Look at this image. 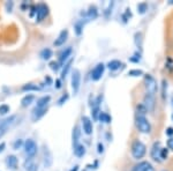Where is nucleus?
Listing matches in <instances>:
<instances>
[{"label": "nucleus", "mask_w": 173, "mask_h": 171, "mask_svg": "<svg viewBox=\"0 0 173 171\" xmlns=\"http://www.w3.org/2000/svg\"><path fill=\"white\" fill-rule=\"evenodd\" d=\"M169 156V149L167 148H160V153H159V158L162 160H166Z\"/></svg>", "instance_id": "bb28decb"}, {"label": "nucleus", "mask_w": 173, "mask_h": 171, "mask_svg": "<svg viewBox=\"0 0 173 171\" xmlns=\"http://www.w3.org/2000/svg\"><path fill=\"white\" fill-rule=\"evenodd\" d=\"M67 99H68V95H67V94L62 95V96L60 97V99L58 101V104H59V105H62L64 103H65V102H66V101H67Z\"/></svg>", "instance_id": "7c9ffc66"}, {"label": "nucleus", "mask_w": 173, "mask_h": 171, "mask_svg": "<svg viewBox=\"0 0 173 171\" xmlns=\"http://www.w3.org/2000/svg\"><path fill=\"white\" fill-rule=\"evenodd\" d=\"M6 164L7 166H9L10 169H16L17 166V158L14 155H9V156L6 158Z\"/></svg>", "instance_id": "f3484780"}, {"label": "nucleus", "mask_w": 173, "mask_h": 171, "mask_svg": "<svg viewBox=\"0 0 173 171\" xmlns=\"http://www.w3.org/2000/svg\"><path fill=\"white\" fill-rule=\"evenodd\" d=\"M45 81H47L49 83H51V82H52V80H51L50 78H45Z\"/></svg>", "instance_id": "a19ab883"}, {"label": "nucleus", "mask_w": 173, "mask_h": 171, "mask_svg": "<svg viewBox=\"0 0 173 171\" xmlns=\"http://www.w3.org/2000/svg\"><path fill=\"white\" fill-rule=\"evenodd\" d=\"M46 112H47V108H45V109H38V108H35L34 111H32L31 119H32L34 121H37V120H39V119L45 115Z\"/></svg>", "instance_id": "4468645a"}, {"label": "nucleus", "mask_w": 173, "mask_h": 171, "mask_svg": "<svg viewBox=\"0 0 173 171\" xmlns=\"http://www.w3.org/2000/svg\"><path fill=\"white\" fill-rule=\"evenodd\" d=\"M74 154H75V156L77 157H82L83 155L85 154V147H84L83 145H81V143L74 146Z\"/></svg>", "instance_id": "6ab92c4d"}, {"label": "nucleus", "mask_w": 173, "mask_h": 171, "mask_svg": "<svg viewBox=\"0 0 173 171\" xmlns=\"http://www.w3.org/2000/svg\"><path fill=\"white\" fill-rule=\"evenodd\" d=\"M166 135H169V136H171V135H173V128L172 127H167L165 131Z\"/></svg>", "instance_id": "f704fd0d"}, {"label": "nucleus", "mask_w": 173, "mask_h": 171, "mask_svg": "<svg viewBox=\"0 0 173 171\" xmlns=\"http://www.w3.org/2000/svg\"><path fill=\"white\" fill-rule=\"evenodd\" d=\"M104 71H105V65L103 63H99L98 65L95 66V68L92 69L91 72V79L94 81H98L102 79V76L104 74Z\"/></svg>", "instance_id": "423d86ee"}, {"label": "nucleus", "mask_w": 173, "mask_h": 171, "mask_svg": "<svg viewBox=\"0 0 173 171\" xmlns=\"http://www.w3.org/2000/svg\"><path fill=\"white\" fill-rule=\"evenodd\" d=\"M7 112H9V106L7 104L0 105V115H6Z\"/></svg>", "instance_id": "c756f323"}, {"label": "nucleus", "mask_w": 173, "mask_h": 171, "mask_svg": "<svg viewBox=\"0 0 173 171\" xmlns=\"http://www.w3.org/2000/svg\"><path fill=\"white\" fill-rule=\"evenodd\" d=\"M144 83H145L147 94H150V95H154V96H155V94H156V91H157V81L155 80V78L151 76L150 74L145 75Z\"/></svg>", "instance_id": "7ed1b4c3"}, {"label": "nucleus", "mask_w": 173, "mask_h": 171, "mask_svg": "<svg viewBox=\"0 0 173 171\" xmlns=\"http://www.w3.org/2000/svg\"><path fill=\"white\" fill-rule=\"evenodd\" d=\"M98 119L100 120V121H103V123H110L111 121V116L109 115V113H106V112H99V116H98Z\"/></svg>", "instance_id": "b1692460"}, {"label": "nucleus", "mask_w": 173, "mask_h": 171, "mask_svg": "<svg viewBox=\"0 0 173 171\" xmlns=\"http://www.w3.org/2000/svg\"><path fill=\"white\" fill-rule=\"evenodd\" d=\"M135 125L141 133H150L151 132V125L150 123H149V120L145 118V115L136 113Z\"/></svg>", "instance_id": "f03ea898"}, {"label": "nucleus", "mask_w": 173, "mask_h": 171, "mask_svg": "<svg viewBox=\"0 0 173 171\" xmlns=\"http://www.w3.org/2000/svg\"><path fill=\"white\" fill-rule=\"evenodd\" d=\"M82 127H83V132L87 134V135L92 134L94 127H92V121L90 120L89 117H87V116H83L82 117Z\"/></svg>", "instance_id": "9b49d317"}, {"label": "nucleus", "mask_w": 173, "mask_h": 171, "mask_svg": "<svg viewBox=\"0 0 173 171\" xmlns=\"http://www.w3.org/2000/svg\"><path fill=\"white\" fill-rule=\"evenodd\" d=\"M72 64H73V59H69L65 64V67H64V69H62V72H61V78H65L66 75H67L68 71L70 69V66H72Z\"/></svg>", "instance_id": "a878e982"}, {"label": "nucleus", "mask_w": 173, "mask_h": 171, "mask_svg": "<svg viewBox=\"0 0 173 171\" xmlns=\"http://www.w3.org/2000/svg\"><path fill=\"white\" fill-rule=\"evenodd\" d=\"M77 170H79V166L76 165V166H74V168H73V169H72L70 171H77Z\"/></svg>", "instance_id": "ea45409f"}, {"label": "nucleus", "mask_w": 173, "mask_h": 171, "mask_svg": "<svg viewBox=\"0 0 173 171\" xmlns=\"http://www.w3.org/2000/svg\"><path fill=\"white\" fill-rule=\"evenodd\" d=\"M15 118H16V116H10V117H8V118L4 119V120L0 123V138L7 132L8 127L14 123Z\"/></svg>", "instance_id": "0eeeda50"}, {"label": "nucleus", "mask_w": 173, "mask_h": 171, "mask_svg": "<svg viewBox=\"0 0 173 171\" xmlns=\"http://www.w3.org/2000/svg\"><path fill=\"white\" fill-rule=\"evenodd\" d=\"M22 90L23 91H39L40 90V87H38L37 84H35V83H27V84H24L22 87Z\"/></svg>", "instance_id": "4be33fe9"}, {"label": "nucleus", "mask_w": 173, "mask_h": 171, "mask_svg": "<svg viewBox=\"0 0 173 171\" xmlns=\"http://www.w3.org/2000/svg\"><path fill=\"white\" fill-rule=\"evenodd\" d=\"M103 151H104V146H103L102 143H98V153L102 154Z\"/></svg>", "instance_id": "c9c22d12"}, {"label": "nucleus", "mask_w": 173, "mask_h": 171, "mask_svg": "<svg viewBox=\"0 0 173 171\" xmlns=\"http://www.w3.org/2000/svg\"><path fill=\"white\" fill-rule=\"evenodd\" d=\"M80 135H81V131L79 126H75L73 130V146L79 145V140H80Z\"/></svg>", "instance_id": "412c9836"}, {"label": "nucleus", "mask_w": 173, "mask_h": 171, "mask_svg": "<svg viewBox=\"0 0 173 171\" xmlns=\"http://www.w3.org/2000/svg\"><path fill=\"white\" fill-rule=\"evenodd\" d=\"M159 153H160V146H159V142H155L152 148H151V157L155 160V161H160L159 158Z\"/></svg>", "instance_id": "2eb2a0df"}, {"label": "nucleus", "mask_w": 173, "mask_h": 171, "mask_svg": "<svg viewBox=\"0 0 173 171\" xmlns=\"http://www.w3.org/2000/svg\"><path fill=\"white\" fill-rule=\"evenodd\" d=\"M35 99V96L34 95H27L22 98L21 103H22V106H29V105L32 103V101Z\"/></svg>", "instance_id": "5701e85b"}, {"label": "nucleus", "mask_w": 173, "mask_h": 171, "mask_svg": "<svg viewBox=\"0 0 173 171\" xmlns=\"http://www.w3.org/2000/svg\"><path fill=\"white\" fill-rule=\"evenodd\" d=\"M132 171H155V168L152 166L151 163L147 162V161H143V162L135 164L133 166Z\"/></svg>", "instance_id": "9d476101"}, {"label": "nucleus", "mask_w": 173, "mask_h": 171, "mask_svg": "<svg viewBox=\"0 0 173 171\" xmlns=\"http://www.w3.org/2000/svg\"><path fill=\"white\" fill-rule=\"evenodd\" d=\"M36 20L37 21H42L44 17H46L49 15V7L45 4H39L36 8Z\"/></svg>", "instance_id": "6e6552de"}, {"label": "nucleus", "mask_w": 173, "mask_h": 171, "mask_svg": "<svg viewBox=\"0 0 173 171\" xmlns=\"http://www.w3.org/2000/svg\"><path fill=\"white\" fill-rule=\"evenodd\" d=\"M50 67L52 68L53 71H58V69H59V64H58L57 61H51V63H50Z\"/></svg>", "instance_id": "2f4dec72"}, {"label": "nucleus", "mask_w": 173, "mask_h": 171, "mask_svg": "<svg viewBox=\"0 0 173 171\" xmlns=\"http://www.w3.org/2000/svg\"><path fill=\"white\" fill-rule=\"evenodd\" d=\"M130 151H132V156L134 157L135 160H140V158L144 157V155H145V153H147V147H145V145H144L142 141H140V140H134L133 143H132V149H130Z\"/></svg>", "instance_id": "f257e3e1"}, {"label": "nucleus", "mask_w": 173, "mask_h": 171, "mask_svg": "<svg viewBox=\"0 0 173 171\" xmlns=\"http://www.w3.org/2000/svg\"><path fill=\"white\" fill-rule=\"evenodd\" d=\"M128 75L130 76H140V75H143V72L141 69H132L128 72Z\"/></svg>", "instance_id": "cd10ccee"}, {"label": "nucleus", "mask_w": 173, "mask_h": 171, "mask_svg": "<svg viewBox=\"0 0 173 171\" xmlns=\"http://www.w3.org/2000/svg\"><path fill=\"white\" fill-rule=\"evenodd\" d=\"M28 171H37V165H35V164H34V165H32V166H31Z\"/></svg>", "instance_id": "58836bf2"}, {"label": "nucleus", "mask_w": 173, "mask_h": 171, "mask_svg": "<svg viewBox=\"0 0 173 171\" xmlns=\"http://www.w3.org/2000/svg\"><path fill=\"white\" fill-rule=\"evenodd\" d=\"M163 171H167V170H163Z\"/></svg>", "instance_id": "79ce46f5"}, {"label": "nucleus", "mask_w": 173, "mask_h": 171, "mask_svg": "<svg viewBox=\"0 0 173 171\" xmlns=\"http://www.w3.org/2000/svg\"><path fill=\"white\" fill-rule=\"evenodd\" d=\"M67 37H68V30L67 29L61 30L58 38H55V41H54L53 44L55 45V46H61L62 44H65V42L67 41Z\"/></svg>", "instance_id": "ddd939ff"}, {"label": "nucleus", "mask_w": 173, "mask_h": 171, "mask_svg": "<svg viewBox=\"0 0 173 171\" xmlns=\"http://www.w3.org/2000/svg\"><path fill=\"white\" fill-rule=\"evenodd\" d=\"M70 84H72V90L74 94H77V91L80 89V84H81V73L80 71L75 68L72 73V79H70Z\"/></svg>", "instance_id": "20e7f679"}, {"label": "nucleus", "mask_w": 173, "mask_h": 171, "mask_svg": "<svg viewBox=\"0 0 173 171\" xmlns=\"http://www.w3.org/2000/svg\"><path fill=\"white\" fill-rule=\"evenodd\" d=\"M72 52H73L72 47H67V49H65V50L60 53V63H65V61L70 57Z\"/></svg>", "instance_id": "aec40b11"}, {"label": "nucleus", "mask_w": 173, "mask_h": 171, "mask_svg": "<svg viewBox=\"0 0 173 171\" xmlns=\"http://www.w3.org/2000/svg\"><path fill=\"white\" fill-rule=\"evenodd\" d=\"M143 105L147 109V112H150L155 108V96L150 94H145L144 99H143Z\"/></svg>", "instance_id": "1a4fd4ad"}, {"label": "nucleus", "mask_w": 173, "mask_h": 171, "mask_svg": "<svg viewBox=\"0 0 173 171\" xmlns=\"http://www.w3.org/2000/svg\"><path fill=\"white\" fill-rule=\"evenodd\" d=\"M167 149L173 150V138H171V139L167 140Z\"/></svg>", "instance_id": "72a5a7b5"}, {"label": "nucleus", "mask_w": 173, "mask_h": 171, "mask_svg": "<svg viewBox=\"0 0 173 171\" xmlns=\"http://www.w3.org/2000/svg\"><path fill=\"white\" fill-rule=\"evenodd\" d=\"M24 151L31 158L36 155V153H37V145H36V142L34 141L32 139L25 140V142H24Z\"/></svg>", "instance_id": "39448f33"}, {"label": "nucleus", "mask_w": 173, "mask_h": 171, "mask_svg": "<svg viewBox=\"0 0 173 171\" xmlns=\"http://www.w3.org/2000/svg\"><path fill=\"white\" fill-rule=\"evenodd\" d=\"M50 101H51V97L49 96V95H47V96L40 97L37 101L36 108H38V109H45V108H47V104L50 103Z\"/></svg>", "instance_id": "dca6fc26"}, {"label": "nucleus", "mask_w": 173, "mask_h": 171, "mask_svg": "<svg viewBox=\"0 0 173 171\" xmlns=\"http://www.w3.org/2000/svg\"><path fill=\"white\" fill-rule=\"evenodd\" d=\"M55 88H58V89L61 88V81L59 80V79H57V80H55Z\"/></svg>", "instance_id": "e433bc0d"}, {"label": "nucleus", "mask_w": 173, "mask_h": 171, "mask_svg": "<svg viewBox=\"0 0 173 171\" xmlns=\"http://www.w3.org/2000/svg\"><path fill=\"white\" fill-rule=\"evenodd\" d=\"M43 161H44V166L45 168H50L53 163V157L52 154L50 151V149L47 147H44V150H43Z\"/></svg>", "instance_id": "f8f14e48"}, {"label": "nucleus", "mask_w": 173, "mask_h": 171, "mask_svg": "<svg viewBox=\"0 0 173 171\" xmlns=\"http://www.w3.org/2000/svg\"><path fill=\"white\" fill-rule=\"evenodd\" d=\"M147 8H148V5H147V4H144V2H142V4H139V5H137L139 13H141V14H143V13L147 11Z\"/></svg>", "instance_id": "c85d7f7f"}, {"label": "nucleus", "mask_w": 173, "mask_h": 171, "mask_svg": "<svg viewBox=\"0 0 173 171\" xmlns=\"http://www.w3.org/2000/svg\"><path fill=\"white\" fill-rule=\"evenodd\" d=\"M23 141L21 140V139H19V140H16L15 143H14V149H19L21 146H22Z\"/></svg>", "instance_id": "473e14b6"}, {"label": "nucleus", "mask_w": 173, "mask_h": 171, "mask_svg": "<svg viewBox=\"0 0 173 171\" xmlns=\"http://www.w3.org/2000/svg\"><path fill=\"white\" fill-rule=\"evenodd\" d=\"M5 147H6L5 142H1V143H0V153H2V151H4V149H5Z\"/></svg>", "instance_id": "4c0bfd02"}, {"label": "nucleus", "mask_w": 173, "mask_h": 171, "mask_svg": "<svg viewBox=\"0 0 173 171\" xmlns=\"http://www.w3.org/2000/svg\"><path fill=\"white\" fill-rule=\"evenodd\" d=\"M40 57H42V59H44V60L50 59V58L52 57V51H51V49H44V50H42Z\"/></svg>", "instance_id": "393cba45"}, {"label": "nucleus", "mask_w": 173, "mask_h": 171, "mask_svg": "<svg viewBox=\"0 0 173 171\" xmlns=\"http://www.w3.org/2000/svg\"><path fill=\"white\" fill-rule=\"evenodd\" d=\"M122 65L121 64L120 60H111V61H109L107 63V68L110 69V71H117V69H119L120 68V66Z\"/></svg>", "instance_id": "a211bd4d"}, {"label": "nucleus", "mask_w": 173, "mask_h": 171, "mask_svg": "<svg viewBox=\"0 0 173 171\" xmlns=\"http://www.w3.org/2000/svg\"><path fill=\"white\" fill-rule=\"evenodd\" d=\"M172 118H173V116H172Z\"/></svg>", "instance_id": "37998d69"}]
</instances>
